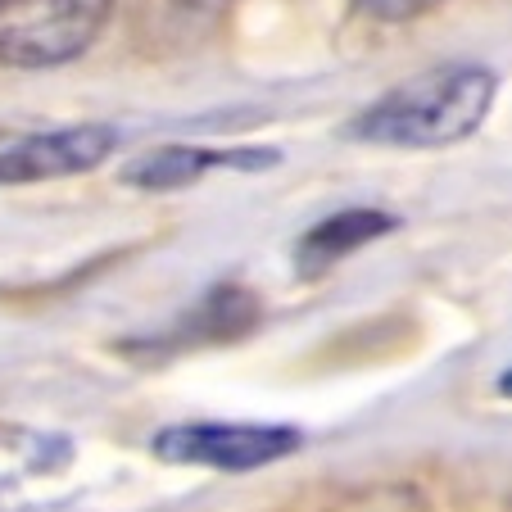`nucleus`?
Listing matches in <instances>:
<instances>
[{
    "label": "nucleus",
    "instance_id": "obj_5",
    "mask_svg": "<svg viewBox=\"0 0 512 512\" xmlns=\"http://www.w3.org/2000/svg\"><path fill=\"white\" fill-rule=\"evenodd\" d=\"M277 164V150H204V145H164L132 159L123 168V186L136 191H182L200 182L209 168H268Z\"/></svg>",
    "mask_w": 512,
    "mask_h": 512
},
{
    "label": "nucleus",
    "instance_id": "obj_7",
    "mask_svg": "<svg viewBox=\"0 0 512 512\" xmlns=\"http://www.w3.org/2000/svg\"><path fill=\"white\" fill-rule=\"evenodd\" d=\"M399 227L395 213L386 209H340L322 223H313L309 232L295 241V272L300 277H322L336 263H345L354 250H363L368 241H381Z\"/></svg>",
    "mask_w": 512,
    "mask_h": 512
},
{
    "label": "nucleus",
    "instance_id": "obj_2",
    "mask_svg": "<svg viewBox=\"0 0 512 512\" xmlns=\"http://www.w3.org/2000/svg\"><path fill=\"white\" fill-rule=\"evenodd\" d=\"M114 0H0V64L59 68L96 46Z\"/></svg>",
    "mask_w": 512,
    "mask_h": 512
},
{
    "label": "nucleus",
    "instance_id": "obj_1",
    "mask_svg": "<svg viewBox=\"0 0 512 512\" xmlns=\"http://www.w3.org/2000/svg\"><path fill=\"white\" fill-rule=\"evenodd\" d=\"M494 96H499L494 68L476 59L435 64L372 100L349 123V136L368 145H390V150H440L481 132Z\"/></svg>",
    "mask_w": 512,
    "mask_h": 512
},
{
    "label": "nucleus",
    "instance_id": "obj_10",
    "mask_svg": "<svg viewBox=\"0 0 512 512\" xmlns=\"http://www.w3.org/2000/svg\"><path fill=\"white\" fill-rule=\"evenodd\" d=\"M499 395H508V399H512V368L499 377Z\"/></svg>",
    "mask_w": 512,
    "mask_h": 512
},
{
    "label": "nucleus",
    "instance_id": "obj_6",
    "mask_svg": "<svg viewBox=\"0 0 512 512\" xmlns=\"http://www.w3.org/2000/svg\"><path fill=\"white\" fill-rule=\"evenodd\" d=\"M68 463H73V445L64 435L23 422H0V508H10L28 490L55 481Z\"/></svg>",
    "mask_w": 512,
    "mask_h": 512
},
{
    "label": "nucleus",
    "instance_id": "obj_8",
    "mask_svg": "<svg viewBox=\"0 0 512 512\" xmlns=\"http://www.w3.org/2000/svg\"><path fill=\"white\" fill-rule=\"evenodd\" d=\"M254 322H259V300H254L250 290L213 286L209 295L159 340V349L164 345L182 349V345H200V340H232V336H241V331H250Z\"/></svg>",
    "mask_w": 512,
    "mask_h": 512
},
{
    "label": "nucleus",
    "instance_id": "obj_4",
    "mask_svg": "<svg viewBox=\"0 0 512 512\" xmlns=\"http://www.w3.org/2000/svg\"><path fill=\"white\" fill-rule=\"evenodd\" d=\"M118 150V127L109 123H78L59 132H37L0 150V186H32L55 177L91 173Z\"/></svg>",
    "mask_w": 512,
    "mask_h": 512
},
{
    "label": "nucleus",
    "instance_id": "obj_9",
    "mask_svg": "<svg viewBox=\"0 0 512 512\" xmlns=\"http://www.w3.org/2000/svg\"><path fill=\"white\" fill-rule=\"evenodd\" d=\"M440 5L445 0H354V10H363L377 23H408V19H422V14L440 10Z\"/></svg>",
    "mask_w": 512,
    "mask_h": 512
},
{
    "label": "nucleus",
    "instance_id": "obj_3",
    "mask_svg": "<svg viewBox=\"0 0 512 512\" xmlns=\"http://www.w3.org/2000/svg\"><path fill=\"white\" fill-rule=\"evenodd\" d=\"M304 431L286 422H173L150 435V454L173 467L204 472H259L300 454Z\"/></svg>",
    "mask_w": 512,
    "mask_h": 512
}]
</instances>
